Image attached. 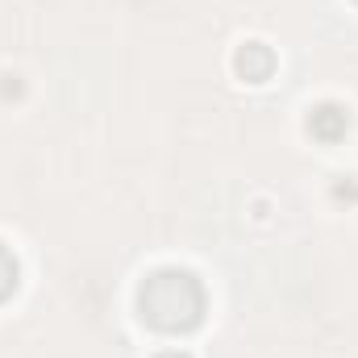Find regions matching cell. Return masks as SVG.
<instances>
[{
    "mask_svg": "<svg viewBox=\"0 0 358 358\" xmlns=\"http://www.w3.org/2000/svg\"><path fill=\"white\" fill-rule=\"evenodd\" d=\"M208 296L204 283L183 267H159L150 271L138 287V313L146 325H155L159 334H187L204 321Z\"/></svg>",
    "mask_w": 358,
    "mask_h": 358,
    "instance_id": "cell-1",
    "label": "cell"
},
{
    "mask_svg": "<svg viewBox=\"0 0 358 358\" xmlns=\"http://www.w3.org/2000/svg\"><path fill=\"white\" fill-rule=\"evenodd\" d=\"M346 129H350V108H346V104L325 100V104H317V108L308 113V134H313L317 142H342Z\"/></svg>",
    "mask_w": 358,
    "mask_h": 358,
    "instance_id": "cell-2",
    "label": "cell"
},
{
    "mask_svg": "<svg viewBox=\"0 0 358 358\" xmlns=\"http://www.w3.org/2000/svg\"><path fill=\"white\" fill-rule=\"evenodd\" d=\"M234 71H238L242 80H250V84L271 80V71H275V55H271V46H263V42H246V46H238V55H234Z\"/></svg>",
    "mask_w": 358,
    "mask_h": 358,
    "instance_id": "cell-3",
    "label": "cell"
},
{
    "mask_svg": "<svg viewBox=\"0 0 358 358\" xmlns=\"http://www.w3.org/2000/svg\"><path fill=\"white\" fill-rule=\"evenodd\" d=\"M17 283H21V267H17V255L0 242V304L17 292Z\"/></svg>",
    "mask_w": 358,
    "mask_h": 358,
    "instance_id": "cell-4",
    "label": "cell"
},
{
    "mask_svg": "<svg viewBox=\"0 0 358 358\" xmlns=\"http://www.w3.org/2000/svg\"><path fill=\"white\" fill-rule=\"evenodd\" d=\"M159 358H192V355H183V350H163Z\"/></svg>",
    "mask_w": 358,
    "mask_h": 358,
    "instance_id": "cell-5",
    "label": "cell"
}]
</instances>
